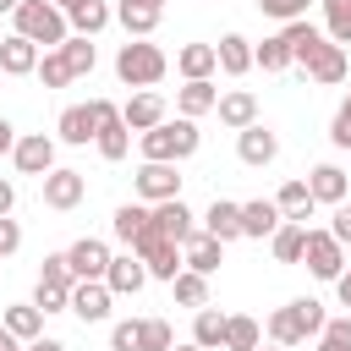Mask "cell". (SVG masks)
<instances>
[{"mask_svg":"<svg viewBox=\"0 0 351 351\" xmlns=\"http://www.w3.org/2000/svg\"><path fill=\"white\" fill-rule=\"evenodd\" d=\"M197 121H159L154 132H143V165H176V159H192L197 154Z\"/></svg>","mask_w":351,"mask_h":351,"instance_id":"cell-1","label":"cell"},{"mask_svg":"<svg viewBox=\"0 0 351 351\" xmlns=\"http://www.w3.org/2000/svg\"><path fill=\"white\" fill-rule=\"evenodd\" d=\"M16 33L22 38H33V44H66L71 38V16L55 5V0H22L16 5Z\"/></svg>","mask_w":351,"mask_h":351,"instance_id":"cell-2","label":"cell"},{"mask_svg":"<svg viewBox=\"0 0 351 351\" xmlns=\"http://www.w3.org/2000/svg\"><path fill=\"white\" fill-rule=\"evenodd\" d=\"M165 71H170V60H165V49H159V44H143V38L132 44V38H126V44H121V55H115V77H121V82H132V88H154Z\"/></svg>","mask_w":351,"mask_h":351,"instance_id":"cell-3","label":"cell"},{"mask_svg":"<svg viewBox=\"0 0 351 351\" xmlns=\"http://www.w3.org/2000/svg\"><path fill=\"white\" fill-rule=\"evenodd\" d=\"M132 252L148 263V274H154V280H176V274L186 269V258H181V241H170V236H165L154 219H148V230L132 241Z\"/></svg>","mask_w":351,"mask_h":351,"instance_id":"cell-4","label":"cell"},{"mask_svg":"<svg viewBox=\"0 0 351 351\" xmlns=\"http://www.w3.org/2000/svg\"><path fill=\"white\" fill-rule=\"evenodd\" d=\"M88 104H93V121H99V154H104L110 165H115V159H126V148H132V137H126V132H132V126L121 121V110H115L110 99H88Z\"/></svg>","mask_w":351,"mask_h":351,"instance_id":"cell-5","label":"cell"},{"mask_svg":"<svg viewBox=\"0 0 351 351\" xmlns=\"http://www.w3.org/2000/svg\"><path fill=\"white\" fill-rule=\"evenodd\" d=\"M302 263L318 274V280H340L346 274V247L329 236V230H307V247H302Z\"/></svg>","mask_w":351,"mask_h":351,"instance_id":"cell-6","label":"cell"},{"mask_svg":"<svg viewBox=\"0 0 351 351\" xmlns=\"http://www.w3.org/2000/svg\"><path fill=\"white\" fill-rule=\"evenodd\" d=\"M11 159H16V170H22V176H49V170H55V137H44V132L16 137Z\"/></svg>","mask_w":351,"mask_h":351,"instance_id":"cell-7","label":"cell"},{"mask_svg":"<svg viewBox=\"0 0 351 351\" xmlns=\"http://www.w3.org/2000/svg\"><path fill=\"white\" fill-rule=\"evenodd\" d=\"M137 197H143V203H170V197H181L176 165H143V170H137Z\"/></svg>","mask_w":351,"mask_h":351,"instance_id":"cell-8","label":"cell"},{"mask_svg":"<svg viewBox=\"0 0 351 351\" xmlns=\"http://www.w3.org/2000/svg\"><path fill=\"white\" fill-rule=\"evenodd\" d=\"M66 258H71V274H77V280H104V274H110V247H104V241H93V236L71 241V247H66Z\"/></svg>","mask_w":351,"mask_h":351,"instance_id":"cell-9","label":"cell"},{"mask_svg":"<svg viewBox=\"0 0 351 351\" xmlns=\"http://www.w3.org/2000/svg\"><path fill=\"white\" fill-rule=\"evenodd\" d=\"M110 285L104 280H77L71 285V313L82 318V324H99V318H110Z\"/></svg>","mask_w":351,"mask_h":351,"instance_id":"cell-10","label":"cell"},{"mask_svg":"<svg viewBox=\"0 0 351 351\" xmlns=\"http://www.w3.org/2000/svg\"><path fill=\"white\" fill-rule=\"evenodd\" d=\"M27 71H38V44L22 33L0 38V77H27Z\"/></svg>","mask_w":351,"mask_h":351,"instance_id":"cell-11","label":"cell"},{"mask_svg":"<svg viewBox=\"0 0 351 351\" xmlns=\"http://www.w3.org/2000/svg\"><path fill=\"white\" fill-rule=\"evenodd\" d=\"M121 121H126L132 132H154V126L165 121V99H159L154 88H143V93H132V99H126V110H121Z\"/></svg>","mask_w":351,"mask_h":351,"instance_id":"cell-12","label":"cell"},{"mask_svg":"<svg viewBox=\"0 0 351 351\" xmlns=\"http://www.w3.org/2000/svg\"><path fill=\"white\" fill-rule=\"evenodd\" d=\"M60 143H99V121H93V104H66L60 121H55Z\"/></svg>","mask_w":351,"mask_h":351,"instance_id":"cell-13","label":"cell"},{"mask_svg":"<svg viewBox=\"0 0 351 351\" xmlns=\"http://www.w3.org/2000/svg\"><path fill=\"white\" fill-rule=\"evenodd\" d=\"M236 154H241V165H252V170H258V165H269V159L280 154V137H274L269 126H258V121H252V126L236 137Z\"/></svg>","mask_w":351,"mask_h":351,"instance_id":"cell-14","label":"cell"},{"mask_svg":"<svg viewBox=\"0 0 351 351\" xmlns=\"http://www.w3.org/2000/svg\"><path fill=\"white\" fill-rule=\"evenodd\" d=\"M82 192H88V181H82L77 170H49V176H44V203H49V208H77Z\"/></svg>","mask_w":351,"mask_h":351,"instance_id":"cell-15","label":"cell"},{"mask_svg":"<svg viewBox=\"0 0 351 351\" xmlns=\"http://www.w3.org/2000/svg\"><path fill=\"white\" fill-rule=\"evenodd\" d=\"M154 225H159L170 241H181V247L197 236V225H192V208H186L181 197H170V203H154Z\"/></svg>","mask_w":351,"mask_h":351,"instance_id":"cell-16","label":"cell"},{"mask_svg":"<svg viewBox=\"0 0 351 351\" xmlns=\"http://www.w3.org/2000/svg\"><path fill=\"white\" fill-rule=\"evenodd\" d=\"M143 280H148V263H143L137 252H126V258H110V274H104V285H110L115 296H137V291H143Z\"/></svg>","mask_w":351,"mask_h":351,"instance_id":"cell-17","label":"cell"},{"mask_svg":"<svg viewBox=\"0 0 351 351\" xmlns=\"http://www.w3.org/2000/svg\"><path fill=\"white\" fill-rule=\"evenodd\" d=\"M307 192H313V203H346V170L340 165H313L307 170Z\"/></svg>","mask_w":351,"mask_h":351,"instance_id":"cell-18","label":"cell"},{"mask_svg":"<svg viewBox=\"0 0 351 351\" xmlns=\"http://www.w3.org/2000/svg\"><path fill=\"white\" fill-rule=\"evenodd\" d=\"M214 55H219V71H225V77H241V71L258 66V55H252V44H247L241 33H225V38L214 44Z\"/></svg>","mask_w":351,"mask_h":351,"instance_id":"cell-19","label":"cell"},{"mask_svg":"<svg viewBox=\"0 0 351 351\" xmlns=\"http://www.w3.org/2000/svg\"><path fill=\"white\" fill-rule=\"evenodd\" d=\"M176 71H181L186 82H208V77L219 71V55H214V44H186V49L176 55Z\"/></svg>","mask_w":351,"mask_h":351,"instance_id":"cell-20","label":"cell"},{"mask_svg":"<svg viewBox=\"0 0 351 351\" xmlns=\"http://www.w3.org/2000/svg\"><path fill=\"white\" fill-rule=\"evenodd\" d=\"M203 230H208L214 241H236V236H241V203L214 197V203H208V214H203Z\"/></svg>","mask_w":351,"mask_h":351,"instance_id":"cell-21","label":"cell"},{"mask_svg":"<svg viewBox=\"0 0 351 351\" xmlns=\"http://www.w3.org/2000/svg\"><path fill=\"white\" fill-rule=\"evenodd\" d=\"M280 225H285L280 203H269V197H258V203H241V236H274Z\"/></svg>","mask_w":351,"mask_h":351,"instance_id":"cell-22","label":"cell"},{"mask_svg":"<svg viewBox=\"0 0 351 351\" xmlns=\"http://www.w3.org/2000/svg\"><path fill=\"white\" fill-rule=\"evenodd\" d=\"M181 258H186V269H192V274H214V269L225 263V241H214L208 230H197V236L186 241V252H181Z\"/></svg>","mask_w":351,"mask_h":351,"instance_id":"cell-23","label":"cell"},{"mask_svg":"<svg viewBox=\"0 0 351 351\" xmlns=\"http://www.w3.org/2000/svg\"><path fill=\"white\" fill-rule=\"evenodd\" d=\"M307 77H313V82H340V77H346V49L324 38V44L307 55Z\"/></svg>","mask_w":351,"mask_h":351,"instance_id":"cell-24","label":"cell"},{"mask_svg":"<svg viewBox=\"0 0 351 351\" xmlns=\"http://www.w3.org/2000/svg\"><path fill=\"white\" fill-rule=\"evenodd\" d=\"M214 110H219V121H225V126H236V132H247V126L258 121V99H252L247 88H236V93H225V99H219Z\"/></svg>","mask_w":351,"mask_h":351,"instance_id":"cell-25","label":"cell"},{"mask_svg":"<svg viewBox=\"0 0 351 351\" xmlns=\"http://www.w3.org/2000/svg\"><path fill=\"white\" fill-rule=\"evenodd\" d=\"M274 203H280V214H285L291 225H307V219H313V208H318V203H313V192H307V181H285Z\"/></svg>","mask_w":351,"mask_h":351,"instance_id":"cell-26","label":"cell"},{"mask_svg":"<svg viewBox=\"0 0 351 351\" xmlns=\"http://www.w3.org/2000/svg\"><path fill=\"white\" fill-rule=\"evenodd\" d=\"M225 313H214V307H197V318H192V346H203V351H214V346H225Z\"/></svg>","mask_w":351,"mask_h":351,"instance_id":"cell-27","label":"cell"},{"mask_svg":"<svg viewBox=\"0 0 351 351\" xmlns=\"http://www.w3.org/2000/svg\"><path fill=\"white\" fill-rule=\"evenodd\" d=\"M280 33H285V44H291V60H302V66H307V55H313V49L324 44V33H318V27L307 22V16H302V22H285Z\"/></svg>","mask_w":351,"mask_h":351,"instance_id":"cell-28","label":"cell"},{"mask_svg":"<svg viewBox=\"0 0 351 351\" xmlns=\"http://www.w3.org/2000/svg\"><path fill=\"white\" fill-rule=\"evenodd\" d=\"M176 104H181L186 121H197V115H208V110L219 104V93H214V82H186V88L176 93Z\"/></svg>","mask_w":351,"mask_h":351,"instance_id":"cell-29","label":"cell"},{"mask_svg":"<svg viewBox=\"0 0 351 351\" xmlns=\"http://www.w3.org/2000/svg\"><path fill=\"white\" fill-rule=\"evenodd\" d=\"M148 219H154V208H143V203H121V208H115V236L132 247V241L148 230Z\"/></svg>","mask_w":351,"mask_h":351,"instance_id":"cell-30","label":"cell"},{"mask_svg":"<svg viewBox=\"0 0 351 351\" xmlns=\"http://www.w3.org/2000/svg\"><path fill=\"white\" fill-rule=\"evenodd\" d=\"M269 241H274V258H280V263H302V247H307V225H291V219H285V225H280Z\"/></svg>","mask_w":351,"mask_h":351,"instance_id":"cell-31","label":"cell"},{"mask_svg":"<svg viewBox=\"0 0 351 351\" xmlns=\"http://www.w3.org/2000/svg\"><path fill=\"white\" fill-rule=\"evenodd\" d=\"M269 340H274V346H302V340H307V329H302L296 307H280V313H269Z\"/></svg>","mask_w":351,"mask_h":351,"instance_id":"cell-32","label":"cell"},{"mask_svg":"<svg viewBox=\"0 0 351 351\" xmlns=\"http://www.w3.org/2000/svg\"><path fill=\"white\" fill-rule=\"evenodd\" d=\"M110 16H115V11H110L104 0H88L82 11H71V27H77V38H93V33L110 27Z\"/></svg>","mask_w":351,"mask_h":351,"instance_id":"cell-33","label":"cell"},{"mask_svg":"<svg viewBox=\"0 0 351 351\" xmlns=\"http://www.w3.org/2000/svg\"><path fill=\"white\" fill-rule=\"evenodd\" d=\"M170 285H176V302H181V307H208V274H192V269H181Z\"/></svg>","mask_w":351,"mask_h":351,"instance_id":"cell-34","label":"cell"},{"mask_svg":"<svg viewBox=\"0 0 351 351\" xmlns=\"http://www.w3.org/2000/svg\"><path fill=\"white\" fill-rule=\"evenodd\" d=\"M258 318H247V313H236L230 324H225V351H258Z\"/></svg>","mask_w":351,"mask_h":351,"instance_id":"cell-35","label":"cell"},{"mask_svg":"<svg viewBox=\"0 0 351 351\" xmlns=\"http://www.w3.org/2000/svg\"><path fill=\"white\" fill-rule=\"evenodd\" d=\"M159 16L165 11H143V5H115V22L132 33V38H148L154 27H159Z\"/></svg>","mask_w":351,"mask_h":351,"instance_id":"cell-36","label":"cell"},{"mask_svg":"<svg viewBox=\"0 0 351 351\" xmlns=\"http://www.w3.org/2000/svg\"><path fill=\"white\" fill-rule=\"evenodd\" d=\"M16 340H38V329H44V313L38 307H5V318H0Z\"/></svg>","mask_w":351,"mask_h":351,"instance_id":"cell-37","label":"cell"},{"mask_svg":"<svg viewBox=\"0 0 351 351\" xmlns=\"http://www.w3.org/2000/svg\"><path fill=\"white\" fill-rule=\"evenodd\" d=\"M324 22H329V44H351V0H324Z\"/></svg>","mask_w":351,"mask_h":351,"instance_id":"cell-38","label":"cell"},{"mask_svg":"<svg viewBox=\"0 0 351 351\" xmlns=\"http://www.w3.org/2000/svg\"><path fill=\"white\" fill-rule=\"evenodd\" d=\"M252 55H258V66H263V71H285V66H291V44H285V33L263 38V44L252 49Z\"/></svg>","mask_w":351,"mask_h":351,"instance_id":"cell-39","label":"cell"},{"mask_svg":"<svg viewBox=\"0 0 351 351\" xmlns=\"http://www.w3.org/2000/svg\"><path fill=\"white\" fill-rule=\"evenodd\" d=\"M60 55H66V66H71V77H82V71H93V60H99L88 38H66V44H60Z\"/></svg>","mask_w":351,"mask_h":351,"instance_id":"cell-40","label":"cell"},{"mask_svg":"<svg viewBox=\"0 0 351 351\" xmlns=\"http://www.w3.org/2000/svg\"><path fill=\"white\" fill-rule=\"evenodd\" d=\"M38 280H44V285H66V291H71V285H77L71 258H66V252H49V258H44V269H38Z\"/></svg>","mask_w":351,"mask_h":351,"instance_id":"cell-41","label":"cell"},{"mask_svg":"<svg viewBox=\"0 0 351 351\" xmlns=\"http://www.w3.org/2000/svg\"><path fill=\"white\" fill-rule=\"evenodd\" d=\"M33 307H38V313H71V291H66V285H44V280H38Z\"/></svg>","mask_w":351,"mask_h":351,"instance_id":"cell-42","label":"cell"},{"mask_svg":"<svg viewBox=\"0 0 351 351\" xmlns=\"http://www.w3.org/2000/svg\"><path fill=\"white\" fill-rule=\"evenodd\" d=\"M38 82H44V88H66V82H71V66H66V55H60V49L38 60Z\"/></svg>","mask_w":351,"mask_h":351,"instance_id":"cell-43","label":"cell"},{"mask_svg":"<svg viewBox=\"0 0 351 351\" xmlns=\"http://www.w3.org/2000/svg\"><path fill=\"white\" fill-rule=\"evenodd\" d=\"M291 307H296V318H302V329H307V335H324V324H329L324 302H313V296H296Z\"/></svg>","mask_w":351,"mask_h":351,"instance_id":"cell-44","label":"cell"},{"mask_svg":"<svg viewBox=\"0 0 351 351\" xmlns=\"http://www.w3.org/2000/svg\"><path fill=\"white\" fill-rule=\"evenodd\" d=\"M258 11L274 16V22H302L307 16V0H258Z\"/></svg>","mask_w":351,"mask_h":351,"instance_id":"cell-45","label":"cell"},{"mask_svg":"<svg viewBox=\"0 0 351 351\" xmlns=\"http://www.w3.org/2000/svg\"><path fill=\"white\" fill-rule=\"evenodd\" d=\"M170 324L165 318H143V351H170Z\"/></svg>","mask_w":351,"mask_h":351,"instance_id":"cell-46","label":"cell"},{"mask_svg":"<svg viewBox=\"0 0 351 351\" xmlns=\"http://www.w3.org/2000/svg\"><path fill=\"white\" fill-rule=\"evenodd\" d=\"M110 351H143V324H115L110 329Z\"/></svg>","mask_w":351,"mask_h":351,"instance_id":"cell-47","label":"cell"},{"mask_svg":"<svg viewBox=\"0 0 351 351\" xmlns=\"http://www.w3.org/2000/svg\"><path fill=\"white\" fill-rule=\"evenodd\" d=\"M318 340H329V346H340V351H351V318H329Z\"/></svg>","mask_w":351,"mask_h":351,"instance_id":"cell-48","label":"cell"},{"mask_svg":"<svg viewBox=\"0 0 351 351\" xmlns=\"http://www.w3.org/2000/svg\"><path fill=\"white\" fill-rule=\"evenodd\" d=\"M329 137H335V148H351V99L335 110V126H329Z\"/></svg>","mask_w":351,"mask_h":351,"instance_id":"cell-49","label":"cell"},{"mask_svg":"<svg viewBox=\"0 0 351 351\" xmlns=\"http://www.w3.org/2000/svg\"><path fill=\"white\" fill-rule=\"evenodd\" d=\"M329 236H335L340 247H351V203H340V208H335V219H329Z\"/></svg>","mask_w":351,"mask_h":351,"instance_id":"cell-50","label":"cell"},{"mask_svg":"<svg viewBox=\"0 0 351 351\" xmlns=\"http://www.w3.org/2000/svg\"><path fill=\"white\" fill-rule=\"evenodd\" d=\"M16 247H22V230H16V219L5 214V219H0V258H5V252H16Z\"/></svg>","mask_w":351,"mask_h":351,"instance_id":"cell-51","label":"cell"},{"mask_svg":"<svg viewBox=\"0 0 351 351\" xmlns=\"http://www.w3.org/2000/svg\"><path fill=\"white\" fill-rule=\"evenodd\" d=\"M11 208H16V186H11V181H0V219H5Z\"/></svg>","mask_w":351,"mask_h":351,"instance_id":"cell-52","label":"cell"},{"mask_svg":"<svg viewBox=\"0 0 351 351\" xmlns=\"http://www.w3.org/2000/svg\"><path fill=\"white\" fill-rule=\"evenodd\" d=\"M27 351H66L60 340H49V335H38V340H27Z\"/></svg>","mask_w":351,"mask_h":351,"instance_id":"cell-53","label":"cell"},{"mask_svg":"<svg viewBox=\"0 0 351 351\" xmlns=\"http://www.w3.org/2000/svg\"><path fill=\"white\" fill-rule=\"evenodd\" d=\"M16 148V132H11V121H0V154H11Z\"/></svg>","mask_w":351,"mask_h":351,"instance_id":"cell-54","label":"cell"},{"mask_svg":"<svg viewBox=\"0 0 351 351\" xmlns=\"http://www.w3.org/2000/svg\"><path fill=\"white\" fill-rule=\"evenodd\" d=\"M335 291H340V307H351V269H346V274L335 280Z\"/></svg>","mask_w":351,"mask_h":351,"instance_id":"cell-55","label":"cell"},{"mask_svg":"<svg viewBox=\"0 0 351 351\" xmlns=\"http://www.w3.org/2000/svg\"><path fill=\"white\" fill-rule=\"evenodd\" d=\"M0 351H22V340H16V335H11L5 324H0Z\"/></svg>","mask_w":351,"mask_h":351,"instance_id":"cell-56","label":"cell"},{"mask_svg":"<svg viewBox=\"0 0 351 351\" xmlns=\"http://www.w3.org/2000/svg\"><path fill=\"white\" fill-rule=\"evenodd\" d=\"M121 5H143V11H165V0H121Z\"/></svg>","mask_w":351,"mask_h":351,"instance_id":"cell-57","label":"cell"},{"mask_svg":"<svg viewBox=\"0 0 351 351\" xmlns=\"http://www.w3.org/2000/svg\"><path fill=\"white\" fill-rule=\"evenodd\" d=\"M55 5H60V11H66V16H71V11H82V5H88V0H55Z\"/></svg>","mask_w":351,"mask_h":351,"instance_id":"cell-58","label":"cell"},{"mask_svg":"<svg viewBox=\"0 0 351 351\" xmlns=\"http://www.w3.org/2000/svg\"><path fill=\"white\" fill-rule=\"evenodd\" d=\"M16 5H22V0H0V11H11V16H16Z\"/></svg>","mask_w":351,"mask_h":351,"instance_id":"cell-59","label":"cell"},{"mask_svg":"<svg viewBox=\"0 0 351 351\" xmlns=\"http://www.w3.org/2000/svg\"><path fill=\"white\" fill-rule=\"evenodd\" d=\"M318 351H340V346H329V340H318Z\"/></svg>","mask_w":351,"mask_h":351,"instance_id":"cell-60","label":"cell"},{"mask_svg":"<svg viewBox=\"0 0 351 351\" xmlns=\"http://www.w3.org/2000/svg\"><path fill=\"white\" fill-rule=\"evenodd\" d=\"M170 351H203V346H170Z\"/></svg>","mask_w":351,"mask_h":351,"instance_id":"cell-61","label":"cell"},{"mask_svg":"<svg viewBox=\"0 0 351 351\" xmlns=\"http://www.w3.org/2000/svg\"><path fill=\"white\" fill-rule=\"evenodd\" d=\"M274 351H285V346H274Z\"/></svg>","mask_w":351,"mask_h":351,"instance_id":"cell-62","label":"cell"}]
</instances>
